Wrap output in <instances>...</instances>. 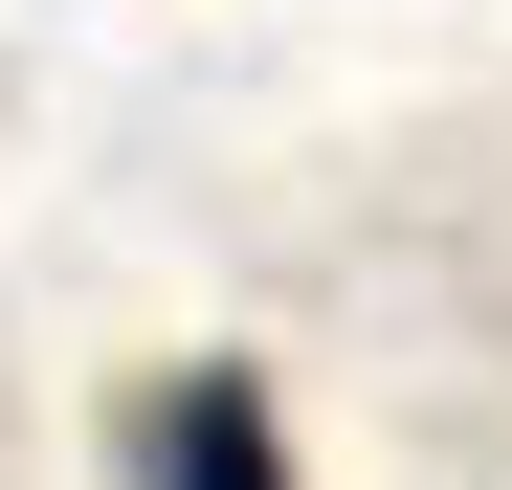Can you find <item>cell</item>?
I'll return each mask as SVG.
<instances>
[{"label":"cell","instance_id":"6da1fadb","mask_svg":"<svg viewBox=\"0 0 512 490\" xmlns=\"http://www.w3.org/2000/svg\"><path fill=\"white\" fill-rule=\"evenodd\" d=\"M112 468H134V490H290V424H268L245 357H179V379H134Z\"/></svg>","mask_w":512,"mask_h":490}]
</instances>
